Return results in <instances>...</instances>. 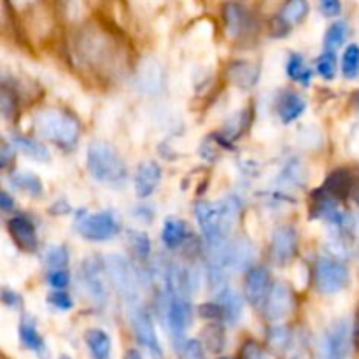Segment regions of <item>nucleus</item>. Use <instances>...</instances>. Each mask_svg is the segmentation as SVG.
<instances>
[{
    "label": "nucleus",
    "instance_id": "7",
    "mask_svg": "<svg viewBox=\"0 0 359 359\" xmlns=\"http://www.w3.org/2000/svg\"><path fill=\"white\" fill-rule=\"evenodd\" d=\"M132 330L135 340L149 353L153 359H163V347L154 330V321L151 312L144 305L133 309L132 312Z\"/></svg>",
    "mask_w": 359,
    "mask_h": 359
},
{
    "label": "nucleus",
    "instance_id": "18",
    "mask_svg": "<svg viewBox=\"0 0 359 359\" xmlns=\"http://www.w3.org/2000/svg\"><path fill=\"white\" fill-rule=\"evenodd\" d=\"M18 335H20V342L25 349L32 351L39 358L48 356V347H46L44 337L39 333L37 326H35V323L30 318L21 319L20 326H18Z\"/></svg>",
    "mask_w": 359,
    "mask_h": 359
},
{
    "label": "nucleus",
    "instance_id": "24",
    "mask_svg": "<svg viewBox=\"0 0 359 359\" xmlns=\"http://www.w3.org/2000/svg\"><path fill=\"white\" fill-rule=\"evenodd\" d=\"M202 335V344L207 353H223L224 347H226V333H224L223 325H219V323H210V325L205 326Z\"/></svg>",
    "mask_w": 359,
    "mask_h": 359
},
{
    "label": "nucleus",
    "instance_id": "39",
    "mask_svg": "<svg viewBox=\"0 0 359 359\" xmlns=\"http://www.w3.org/2000/svg\"><path fill=\"white\" fill-rule=\"evenodd\" d=\"M319 11L326 18H337L342 13V2L340 0H319Z\"/></svg>",
    "mask_w": 359,
    "mask_h": 359
},
{
    "label": "nucleus",
    "instance_id": "43",
    "mask_svg": "<svg viewBox=\"0 0 359 359\" xmlns=\"http://www.w3.org/2000/svg\"><path fill=\"white\" fill-rule=\"evenodd\" d=\"M125 359H144V358H142V354H140V351L128 349L125 353Z\"/></svg>",
    "mask_w": 359,
    "mask_h": 359
},
{
    "label": "nucleus",
    "instance_id": "19",
    "mask_svg": "<svg viewBox=\"0 0 359 359\" xmlns=\"http://www.w3.org/2000/svg\"><path fill=\"white\" fill-rule=\"evenodd\" d=\"M228 81L238 88H252L259 79V67L248 60H238L228 67Z\"/></svg>",
    "mask_w": 359,
    "mask_h": 359
},
{
    "label": "nucleus",
    "instance_id": "11",
    "mask_svg": "<svg viewBox=\"0 0 359 359\" xmlns=\"http://www.w3.org/2000/svg\"><path fill=\"white\" fill-rule=\"evenodd\" d=\"M298 251V231L290 224H280L273 230L270 242V259L273 265L286 266Z\"/></svg>",
    "mask_w": 359,
    "mask_h": 359
},
{
    "label": "nucleus",
    "instance_id": "21",
    "mask_svg": "<svg viewBox=\"0 0 359 359\" xmlns=\"http://www.w3.org/2000/svg\"><path fill=\"white\" fill-rule=\"evenodd\" d=\"M293 332L284 325L270 326L266 330V349L277 356H286L293 347Z\"/></svg>",
    "mask_w": 359,
    "mask_h": 359
},
{
    "label": "nucleus",
    "instance_id": "6",
    "mask_svg": "<svg viewBox=\"0 0 359 359\" xmlns=\"http://www.w3.org/2000/svg\"><path fill=\"white\" fill-rule=\"evenodd\" d=\"M105 262L98 258H88L81 266V286L86 291L88 298L95 307H104L107 302V290H105Z\"/></svg>",
    "mask_w": 359,
    "mask_h": 359
},
{
    "label": "nucleus",
    "instance_id": "37",
    "mask_svg": "<svg viewBox=\"0 0 359 359\" xmlns=\"http://www.w3.org/2000/svg\"><path fill=\"white\" fill-rule=\"evenodd\" d=\"M48 283L55 291L65 290L70 283L69 272H67V270H51L48 276Z\"/></svg>",
    "mask_w": 359,
    "mask_h": 359
},
{
    "label": "nucleus",
    "instance_id": "45",
    "mask_svg": "<svg viewBox=\"0 0 359 359\" xmlns=\"http://www.w3.org/2000/svg\"><path fill=\"white\" fill-rule=\"evenodd\" d=\"M217 359H233V358H230V356H219Z\"/></svg>",
    "mask_w": 359,
    "mask_h": 359
},
{
    "label": "nucleus",
    "instance_id": "42",
    "mask_svg": "<svg viewBox=\"0 0 359 359\" xmlns=\"http://www.w3.org/2000/svg\"><path fill=\"white\" fill-rule=\"evenodd\" d=\"M0 209L4 212H9V210L14 209V198L7 191L0 193Z\"/></svg>",
    "mask_w": 359,
    "mask_h": 359
},
{
    "label": "nucleus",
    "instance_id": "20",
    "mask_svg": "<svg viewBox=\"0 0 359 359\" xmlns=\"http://www.w3.org/2000/svg\"><path fill=\"white\" fill-rule=\"evenodd\" d=\"M84 342L93 359H111L112 340L105 330L90 328L84 333Z\"/></svg>",
    "mask_w": 359,
    "mask_h": 359
},
{
    "label": "nucleus",
    "instance_id": "36",
    "mask_svg": "<svg viewBox=\"0 0 359 359\" xmlns=\"http://www.w3.org/2000/svg\"><path fill=\"white\" fill-rule=\"evenodd\" d=\"M181 354L186 359H207V351L205 347H203L202 340H196V339L186 340Z\"/></svg>",
    "mask_w": 359,
    "mask_h": 359
},
{
    "label": "nucleus",
    "instance_id": "9",
    "mask_svg": "<svg viewBox=\"0 0 359 359\" xmlns=\"http://www.w3.org/2000/svg\"><path fill=\"white\" fill-rule=\"evenodd\" d=\"M353 347V330L347 319L333 323L325 333L321 359H349Z\"/></svg>",
    "mask_w": 359,
    "mask_h": 359
},
{
    "label": "nucleus",
    "instance_id": "44",
    "mask_svg": "<svg viewBox=\"0 0 359 359\" xmlns=\"http://www.w3.org/2000/svg\"><path fill=\"white\" fill-rule=\"evenodd\" d=\"M58 359H72V358L67 356V354H62V356H58Z\"/></svg>",
    "mask_w": 359,
    "mask_h": 359
},
{
    "label": "nucleus",
    "instance_id": "33",
    "mask_svg": "<svg viewBox=\"0 0 359 359\" xmlns=\"http://www.w3.org/2000/svg\"><path fill=\"white\" fill-rule=\"evenodd\" d=\"M238 359H270V354L269 349H265L262 344H258L256 340H248L242 346Z\"/></svg>",
    "mask_w": 359,
    "mask_h": 359
},
{
    "label": "nucleus",
    "instance_id": "25",
    "mask_svg": "<svg viewBox=\"0 0 359 359\" xmlns=\"http://www.w3.org/2000/svg\"><path fill=\"white\" fill-rule=\"evenodd\" d=\"M13 146L35 161H49V153L42 142L23 135H13Z\"/></svg>",
    "mask_w": 359,
    "mask_h": 359
},
{
    "label": "nucleus",
    "instance_id": "2",
    "mask_svg": "<svg viewBox=\"0 0 359 359\" xmlns=\"http://www.w3.org/2000/svg\"><path fill=\"white\" fill-rule=\"evenodd\" d=\"M34 128L39 137L49 140L60 149L70 151L81 137V123L70 112L62 109H46L34 116Z\"/></svg>",
    "mask_w": 359,
    "mask_h": 359
},
{
    "label": "nucleus",
    "instance_id": "12",
    "mask_svg": "<svg viewBox=\"0 0 359 359\" xmlns=\"http://www.w3.org/2000/svg\"><path fill=\"white\" fill-rule=\"evenodd\" d=\"M272 286V276L269 270L265 266H252L244 280V298L252 307L263 309Z\"/></svg>",
    "mask_w": 359,
    "mask_h": 359
},
{
    "label": "nucleus",
    "instance_id": "30",
    "mask_svg": "<svg viewBox=\"0 0 359 359\" xmlns=\"http://www.w3.org/2000/svg\"><path fill=\"white\" fill-rule=\"evenodd\" d=\"M128 244L133 255L140 259H147L151 256V241L146 233L139 230L128 231Z\"/></svg>",
    "mask_w": 359,
    "mask_h": 359
},
{
    "label": "nucleus",
    "instance_id": "17",
    "mask_svg": "<svg viewBox=\"0 0 359 359\" xmlns=\"http://www.w3.org/2000/svg\"><path fill=\"white\" fill-rule=\"evenodd\" d=\"M216 302L221 307L223 321L226 323V325L235 326L237 323H241L242 312H244V300H242V297L237 291L224 287V290L219 291Z\"/></svg>",
    "mask_w": 359,
    "mask_h": 359
},
{
    "label": "nucleus",
    "instance_id": "40",
    "mask_svg": "<svg viewBox=\"0 0 359 359\" xmlns=\"http://www.w3.org/2000/svg\"><path fill=\"white\" fill-rule=\"evenodd\" d=\"M2 302L6 307L9 309H21L23 307V300H21L20 294L16 291L9 290V287H4L2 290Z\"/></svg>",
    "mask_w": 359,
    "mask_h": 359
},
{
    "label": "nucleus",
    "instance_id": "34",
    "mask_svg": "<svg viewBox=\"0 0 359 359\" xmlns=\"http://www.w3.org/2000/svg\"><path fill=\"white\" fill-rule=\"evenodd\" d=\"M0 111H2V116L6 119L13 118L14 112H16V95L6 84H4L2 91H0Z\"/></svg>",
    "mask_w": 359,
    "mask_h": 359
},
{
    "label": "nucleus",
    "instance_id": "22",
    "mask_svg": "<svg viewBox=\"0 0 359 359\" xmlns=\"http://www.w3.org/2000/svg\"><path fill=\"white\" fill-rule=\"evenodd\" d=\"M188 238V226L179 217H167L161 230V241L167 249H177Z\"/></svg>",
    "mask_w": 359,
    "mask_h": 359
},
{
    "label": "nucleus",
    "instance_id": "13",
    "mask_svg": "<svg viewBox=\"0 0 359 359\" xmlns=\"http://www.w3.org/2000/svg\"><path fill=\"white\" fill-rule=\"evenodd\" d=\"M223 18H224V27L231 37H242L248 34L252 28L255 18H252L251 11L245 6L238 2H228L223 7Z\"/></svg>",
    "mask_w": 359,
    "mask_h": 359
},
{
    "label": "nucleus",
    "instance_id": "16",
    "mask_svg": "<svg viewBox=\"0 0 359 359\" xmlns=\"http://www.w3.org/2000/svg\"><path fill=\"white\" fill-rule=\"evenodd\" d=\"M309 11H311V6L307 0H286L279 16L276 18L279 35H284L290 28L300 25L309 16Z\"/></svg>",
    "mask_w": 359,
    "mask_h": 359
},
{
    "label": "nucleus",
    "instance_id": "15",
    "mask_svg": "<svg viewBox=\"0 0 359 359\" xmlns=\"http://www.w3.org/2000/svg\"><path fill=\"white\" fill-rule=\"evenodd\" d=\"M161 182V167L156 161H144L135 174V193L139 198H149Z\"/></svg>",
    "mask_w": 359,
    "mask_h": 359
},
{
    "label": "nucleus",
    "instance_id": "32",
    "mask_svg": "<svg viewBox=\"0 0 359 359\" xmlns=\"http://www.w3.org/2000/svg\"><path fill=\"white\" fill-rule=\"evenodd\" d=\"M46 262L53 270H65L69 265V251L63 245H53L46 255Z\"/></svg>",
    "mask_w": 359,
    "mask_h": 359
},
{
    "label": "nucleus",
    "instance_id": "41",
    "mask_svg": "<svg viewBox=\"0 0 359 359\" xmlns=\"http://www.w3.org/2000/svg\"><path fill=\"white\" fill-rule=\"evenodd\" d=\"M14 158V146H9L7 142L2 144V149H0V165L2 168H7L9 161Z\"/></svg>",
    "mask_w": 359,
    "mask_h": 359
},
{
    "label": "nucleus",
    "instance_id": "28",
    "mask_svg": "<svg viewBox=\"0 0 359 359\" xmlns=\"http://www.w3.org/2000/svg\"><path fill=\"white\" fill-rule=\"evenodd\" d=\"M347 34H349V28H347L346 21H335V23L326 30V35H325L326 51L335 53L337 49L342 48V46L346 44Z\"/></svg>",
    "mask_w": 359,
    "mask_h": 359
},
{
    "label": "nucleus",
    "instance_id": "38",
    "mask_svg": "<svg viewBox=\"0 0 359 359\" xmlns=\"http://www.w3.org/2000/svg\"><path fill=\"white\" fill-rule=\"evenodd\" d=\"M198 314L202 318L209 319L210 323H216V321H223V314H221V307L217 305V302L214 304H203L198 307Z\"/></svg>",
    "mask_w": 359,
    "mask_h": 359
},
{
    "label": "nucleus",
    "instance_id": "5",
    "mask_svg": "<svg viewBox=\"0 0 359 359\" xmlns=\"http://www.w3.org/2000/svg\"><path fill=\"white\" fill-rule=\"evenodd\" d=\"M316 287L321 294L332 297V294H339L346 290L351 284V272L342 262L323 256L316 263L314 272Z\"/></svg>",
    "mask_w": 359,
    "mask_h": 359
},
{
    "label": "nucleus",
    "instance_id": "1",
    "mask_svg": "<svg viewBox=\"0 0 359 359\" xmlns=\"http://www.w3.org/2000/svg\"><path fill=\"white\" fill-rule=\"evenodd\" d=\"M237 214L238 202L235 198L221 200V202L198 200L195 203L196 221H198L200 230L205 237L209 249L226 244L228 235L233 230Z\"/></svg>",
    "mask_w": 359,
    "mask_h": 359
},
{
    "label": "nucleus",
    "instance_id": "31",
    "mask_svg": "<svg viewBox=\"0 0 359 359\" xmlns=\"http://www.w3.org/2000/svg\"><path fill=\"white\" fill-rule=\"evenodd\" d=\"M316 70L326 81H333L337 76V55L333 51H325L316 62Z\"/></svg>",
    "mask_w": 359,
    "mask_h": 359
},
{
    "label": "nucleus",
    "instance_id": "26",
    "mask_svg": "<svg viewBox=\"0 0 359 359\" xmlns=\"http://www.w3.org/2000/svg\"><path fill=\"white\" fill-rule=\"evenodd\" d=\"M286 72L290 76V79L297 81V83L304 84V86H309L312 81V70L311 67L305 63L304 56L298 55V53H293L287 60V65H286Z\"/></svg>",
    "mask_w": 359,
    "mask_h": 359
},
{
    "label": "nucleus",
    "instance_id": "8",
    "mask_svg": "<svg viewBox=\"0 0 359 359\" xmlns=\"http://www.w3.org/2000/svg\"><path fill=\"white\" fill-rule=\"evenodd\" d=\"M105 270H107V277L111 279L112 286L118 291L119 297L126 302L137 300L139 293H137V279L133 273L132 266L128 265L123 256H109L105 259Z\"/></svg>",
    "mask_w": 359,
    "mask_h": 359
},
{
    "label": "nucleus",
    "instance_id": "10",
    "mask_svg": "<svg viewBox=\"0 0 359 359\" xmlns=\"http://www.w3.org/2000/svg\"><path fill=\"white\" fill-rule=\"evenodd\" d=\"M294 305H297V300H294V293L290 284L279 280V283H273L270 290L269 298L263 305V314L270 323H280L293 314Z\"/></svg>",
    "mask_w": 359,
    "mask_h": 359
},
{
    "label": "nucleus",
    "instance_id": "23",
    "mask_svg": "<svg viewBox=\"0 0 359 359\" xmlns=\"http://www.w3.org/2000/svg\"><path fill=\"white\" fill-rule=\"evenodd\" d=\"M305 107H307V102L302 98V95L290 91V93L280 98L277 111H279V118L283 119L284 125H290V123L297 121L304 114Z\"/></svg>",
    "mask_w": 359,
    "mask_h": 359
},
{
    "label": "nucleus",
    "instance_id": "35",
    "mask_svg": "<svg viewBox=\"0 0 359 359\" xmlns=\"http://www.w3.org/2000/svg\"><path fill=\"white\" fill-rule=\"evenodd\" d=\"M48 304L51 305V307L58 309V311H70V309L74 307L72 297H70L65 290L53 291V293H49Z\"/></svg>",
    "mask_w": 359,
    "mask_h": 359
},
{
    "label": "nucleus",
    "instance_id": "14",
    "mask_svg": "<svg viewBox=\"0 0 359 359\" xmlns=\"http://www.w3.org/2000/svg\"><path fill=\"white\" fill-rule=\"evenodd\" d=\"M7 228H9L11 237L16 242L18 248L27 252H34L37 249V230H35V224L32 223V219L25 216H14L7 223Z\"/></svg>",
    "mask_w": 359,
    "mask_h": 359
},
{
    "label": "nucleus",
    "instance_id": "4",
    "mask_svg": "<svg viewBox=\"0 0 359 359\" xmlns=\"http://www.w3.org/2000/svg\"><path fill=\"white\" fill-rule=\"evenodd\" d=\"M76 230L84 241L107 242L118 237L121 231V223L109 210H100L93 214H83L76 221Z\"/></svg>",
    "mask_w": 359,
    "mask_h": 359
},
{
    "label": "nucleus",
    "instance_id": "3",
    "mask_svg": "<svg viewBox=\"0 0 359 359\" xmlns=\"http://www.w3.org/2000/svg\"><path fill=\"white\" fill-rule=\"evenodd\" d=\"M86 167L91 177L109 188H121L128 179V167L121 154L105 142H91L86 153Z\"/></svg>",
    "mask_w": 359,
    "mask_h": 359
},
{
    "label": "nucleus",
    "instance_id": "29",
    "mask_svg": "<svg viewBox=\"0 0 359 359\" xmlns=\"http://www.w3.org/2000/svg\"><path fill=\"white\" fill-rule=\"evenodd\" d=\"M342 76L354 81L359 77V44H349L342 55Z\"/></svg>",
    "mask_w": 359,
    "mask_h": 359
},
{
    "label": "nucleus",
    "instance_id": "27",
    "mask_svg": "<svg viewBox=\"0 0 359 359\" xmlns=\"http://www.w3.org/2000/svg\"><path fill=\"white\" fill-rule=\"evenodd\" d=\"M11 179H13L14 188L28 193V195L41 196L44 193V186H42L41 179L32 174V172H16V174L11 175Z\"/></svg>",
    "mask_w": 359,
    "mask_h": 359
}]
</instances>
